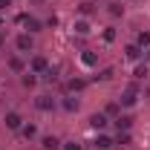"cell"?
<instances>
[{
  "label": "cell",
  "instance_id": "obj_26",
  "mask_svg": "<svg viewBox=\"0 0 150 150\" xmlns=\"http://www.w3.org/2000/svg\"><path fill=\"white\" fill-rule=\"evenodd\" d=\"M0 26H3V18H0Z\"/></svg>",
  "mask_w": 150,
  "mask_h": 150
},
{
  "label": "cell",
  "instance_id": "obj_23",
  "mask_svg": "<svg viewBox=\"0 0 150 150\" xmlns=\"http://www.w3.org/2000/svg\"><path fill=\"white\" fill-rule=\"evenodd\" d=\"M121 12H124V9H121V6H118V3H112V6H110V15H115V18H118V15H121Z\"/></svg>",
  "mask_w": 150,
  "mask_h": 150
},
{
  "label": "cell",
  "instance_id": "obj_11",
  "mask_svg": "<svg viewBox=\"0 0 150 150\" xmlns=\"http://www.w3.org/2000/svg\"><path fill=\"white\" fill-rule=\"evenodd\" d=\"M67 87H69L72 93H78V90H84V87H87V81H84V78H72V81H69Z\"/></svg>",
  "mask_w": 150,
  "mask_h": 150
},
{
  "label": "cell",
  "instance_id": "obj_16",
  "mask_svg": "<svg viewBox=\"0 0 150 150\" xmlns=\"http://www.w3.org/2000/svg\"><path fill=\"white\" fill-rule=\"evenodd\" d=\"M81 64H84V67H93V64H95V55H93V52H84V55H81Z\"/></svg>",
  "mask_w": 150,
  "mask_h": 150
},
{
  "label": "cell",
  "instance_id": "obj_7",
  "mask_svg": "<svg viewBox=\"0 0 150 150\" xmlns=\"http://www.w3.org/2000/svg\"><path fill=\"white\" fill-rule=\"evenodd\" d=\"M35 107H38V110H55V101L46 98V95H40V98L35 101Z\"/></svg>",
  "mask_w": 150,
  "mask_h": 150
},
{
  "label": "cell",
  "instance_id": "obj_13",
  "mask_svg": "<svg viewBox=\"0 0 150 150\" xmlns=\"http://www.w3.org/2000/svg\"><path fill=\"white\" fill-rule=\"evenodd\" d=\"M9 69L12 72H23V61L20 58H9Z\"/></svg>",
  "mask_w": 150,
  "mask_h": 150
},
{
  "label": "cell",
  "instance_id": "obj_5",
  "mask_svg": "<svg viewBox=\"0 0 150 150\" xmlns=\"http://www.w3.org/2000/svg\"><path fill=\"white\" fill-rule=\"evenodd\" d=\"M90 127H93V130H104V127H107V115H104V112H95L93 118H90Z\"/></svg>",
  "mask_w": 150,
  "mask_h": 150
},
{
  "label": "cell",
  "instance_id": "obj_2",
  "mask_svg": "<svg viewBox=\"0 0 150 150\" xmlns=\"http://www.w3.org/2000/svg\"><path fill=\"white\" fill-rule=\"evenodd\" d=\"M20 23H23V26H26V32H29V35H32V32H40V20L38 18H29V15H20Z\"/></svg>",
  "mask_w": 150,
  "mask_h": 150
},
{
  "label": "cell",
  "instance_id": "obj_14",
  "mask_svg": "<svg viewBox=\"0 0 150 150\" xmlns=\"http://www.w3.org/2000/svg\"><path fill=\"white\" fill-rule=\"evenodd\" d=\"M20 130H23L26 139H35V136H38V127H35V124H26V127H20Z\"/></svg>",
  "mask_w": 150,
  "mask_h": 150
},
{
  "label": "cell",
  "instance_id": "obj_22",
  "mask_svg": "<svg viewBox=\"0 0 150 150\" xmlns=\"http://www.w3.org/2000/svg\"><path fill=\"white\" fill-rule=\"evenodd\" d=\"M64 150H81L78 142H64Z\"/></svg>",
  "mask_w": 150,
  "mask_h": 150
},
{
  "label": "cell",
  "instance_id": "obj_21",
  "mask_svg": "<svg viewBox=\"0 0 150 150\" xmlns=\"http://www.w3.org/2000/svg\"><path fill=\"white\" fill-rule=\"evenodd\" d=\"M104 40L112 43V40H115V32H112V29H104Z\"/></svg>",
  "mask_w": 150,
  "mask_h": 150
},
{
  "label": "cell",
  "instance_id": "obj_9",
  "mask_svg": "<svg viewBox=\"0 0 150 150\" xmlns=\"http://www.w3.org/2000/svg\"><path fill=\"white\" fill-rule=\"evenodd\" d=\"M40 147H43V150H58V147H61V142H58L55 136H46V139L40 142Z\"/></svg>",
  "mask_w": 150,
  "mask_h": 150
},
{
  "label": "cell",
  "instance_id": "obj_19",
  "mask_svg": "<svg viewBox=\"0 0 150 150\" xmlns=\"http://www.w3.org/2000/svg\"><path fill=\"white\" fill-rule=\"evenodd\" d=\"M144 75H147V64H139L136 67V78H144Z\"/></svg>",
  "mask_w": 150,
  "mask_h": 150
},
{
  "label": "cell",
  "instance_id": "obj_17",
  "mask_svg": "<svg viewBox=\"0 0 150 150\" xmlns=\"http://www.w3.org/2000/svg\"><path fill=\"white\" fill-rule=\"evenodd\" d=\"M144 46H150V32H142L139 35V49H144Z\"/></svg>",
  "mask_w": 150,
  "mask_h": 150
},
{
  "label": "cell",
  "instance_id": "obj_18",
  "mask_svg": "<svg viewBox=\"0 0 150 150\" xmlns=\"http://www.w3.org/2000/svg\"><path fill=\"white\" fill-rule=\"evenodd\" d=\"M139 55H142V49H139V46H127V58H130V61H136Z\"/></svg>",
  "mask_w": 150,
  "mask_h": 150
},
{
  "label": "cell",
  "instance_id": "obj_12",
  "mask_svg": "<svg viewBox=\"0 0 150 150\" xmlns=\"http://www.w3.org/2000/svg\"><path fill=\"white\" fill-rule=\"evenodd\" d=\"M75 32L78 35H90V23L87 20H75Z\"/></svg>",
  "mask_w": 150,
  "mask_h": 150
},
{
  "label": "cell",
  "instance_id": "obj_15",
  "mask_svg": "<svg viewBox=\"0 0 150 150\" xmlns=\"http://www.w3.org/2000/svg\"><path fill=\"white\" fill-rule=\"evenodd\" d=\"M35 84H38L35 72H26V75H23V87H35Z\"/></svg>",
  "mask_w": 150,
  "mask_h": 150
},
{
  "label": "cell",
  "instance_id": "obj_25",
  "mask_svg": "<svg viewBox=\"0 0 150 150\" xmlns=\"http://www.w3.org/2000/svg\"><path fill=\"white\" fill-rule=\"evenodd\" d=\"M9 6H12V0H0V12H6Z\"/></svg>",
  "mask_w": 150,
  "mask_h": 150
},
{
  "label": "cell",
  "instance_id": "obj_10",
  "mask_svg": "<svg viewBox=\"0 0 150 150\" xmlns=\"http://www.w3.org/2000/svg\"><path fill=\"white\" fill-rule=\"evenodd\" d=\"M130 124H133L130 115H118V118H115V127H118V130H130Z\"/></svg>",
  "mask_w": 150,
  "mask_h": 150
},
{
  "label": "cell",
  "instance_id": "obj_8",
  "mask_svg": "<svg viewBox=\"0 0 150 150\" xmlns=\"http://www.w3.org/2000/svg\"><path fill=\"white\" fill-rule=\"evenodd\" d=\"M110 147H112V139L101 133V136H98V142H95V150H110Z\"/></svg>",
  "mask_w": 150,
  "mask_h": 150
},
{
  "label": "cell",
  "instance_id": "obj_3",
  "mask_svg": "<svg viewBox=\"0 0 150 150\" xmlns=\"http://www.w3.org/2000/svg\"><path fill=\"white\" fill-rule=\"evenodd\" d=\"M6 127H9V130H20V127H23V118H20V112H6Z\"/></svg>",
  "mask_w": 150,
  "mask_h": 150
},
{
  "label": "cell",
  "instance_id": "obj_20",
  "mask_svg": "<svg viewBox=\"0 0 150 150\" xmlns=\"http://www.w3.org/2000/svg\"><path fill=\"white\" fill-rule=\"evenodd\" d=\"M118 144H130V133H127V130L118 133Z\"/></svg>",
  "mask_w": 150,
  "mask_h": 150
},
{
  "label": "cell",
  "instance_id": "obj_1",
  "mask_svg": "<svg viewBox=\"0 0 150 150\" xmlns=\"http://www.w3.org/2000/svg\"><path fill=\"white\" fill-rule=\"evenodd\" d=\"M136 101H139V87H136V84H130V87L121 93V104H124V107H133Z\"/></svg>",
  "mask_w": 150,
  "mask_h": 150
},
{
  "label": "cell",
  "instance_id": "obj_6",
  "mask_svg": "<svg viewBox=\"0 0 150 150\" xmlns=\"http://www.w3.org/2000/svg\"><path fill=\"white\" fill-rule=\"evenodd\" d=\"M49 69V64H46V58L43 55H35L32 58V72H46Z\"/></svg>",
  "mask_w": 150,
  "mask_h": 150
},
{
  "label": "cell",
  "instance_id": "obj_4",
  "mask_svg": "<svg viewBox=\"0 0 150 150\" xmlns=\"http://www.w3.org/2000/svg\"><path fill=\"white\" fill-rule=\"evenodd\" d=\"M15 46H18L20 52H29V49H32V35H29V32H23V35H18V40H15Z\"/></svg>",
  "mask_w": 150,
  "mask_h": 150
},
{
  "label": "cell",
  "instance_id": "obj_24",
  "mask_svg": "<svg viewBox=\"0 0 150 150\" xmlns=\"http://www.w3.org/2000/svg\"><path fill=\"white\" fill-rule=\"evenodd\" d=\"M107 112H110V115H115V118H118V104H110V107H107Z\"/></svg>",
  "mask_w": 150,
  "mask_h": 150
}]
</instances>
